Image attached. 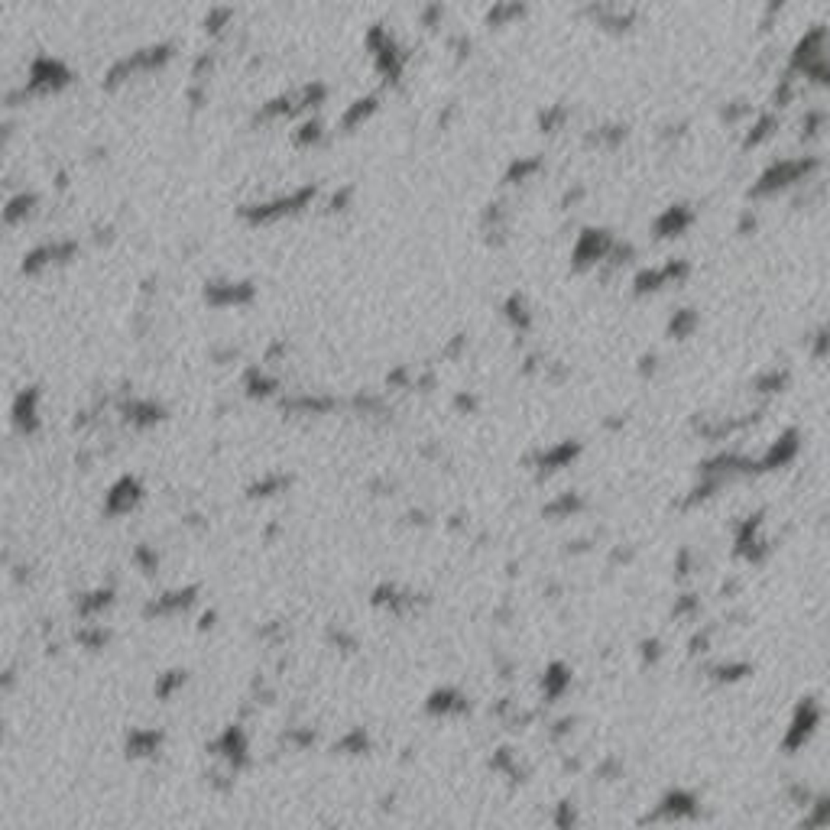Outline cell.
Wrapping results in <instances>:
<instances>
[{
  "label": "cell",
  "mask_w": 830,
  "mask_h": 830,
  "mask_svg": "<svg viewBox=\"0 0 830 830\" xmlns=\"http://www.w3.org/2000/svg\"><path fill=\"white\" fill-rule=\"evenodd\" d=\"M137 500H140V484L137 480H130V477H123L120 484L108 493V513L110 516L130 513V509L137 506Z\"/></svg>",
  "instance_id": "6da1fadb"
},
{
  "label": "cell",
  "mask_w": 830,
  "mask_h": 830,
  "mask_svg": "<svg viewBox=\"0 0 830 830\" xmlns=\"http://www.w3.org/2000/svg\"><path fill=\"white\" fill-rule=\"evenodd\" d=\"M13 419H16V425H20L23 431L36 428V392H23V396H20Z\"/></svg>",
  "instance_id": "7a4b0ae2"
},
{
  "label": "cell",
  "mask_w": 830,
  "mask_h": 830,
  "mask_svg": "<svg viewBox=\"0 0 830 830\" xmlns=\"http://www.w3.org/2000/svg\"><path fill=\"white\" fill-rule=\"evenodd\" d=\"M192 593H195V591L166 593V597L156 600L153 607H149V613H176V610H182V607H188V603H192Z\"/></svg>",
  "instance_id": "3957f363"
},
{
  "label": "cell",
  "mask_w": 830,
  "mask_h": 830,
  "mask_svg": "<svg viewBox=\"0 0 830 830\" xmlns=\"http://www.w3.org/2000/svg\"><path fill=\"white\" fill-rule=\"evenodd\" d=\"M221 749H224V756L227 759H244V753H246V743H244V733L237 730V727H231V730L224 733V739H221Z\"/></svg>",
  "instance_id": "277c9868"
},
{
  "label": "cell",
  "mask_w": 830,
  "mask_h": 830,
  "mask_svg": "<svg viewBox=\"0 0 830 830\" xmlns=\"http://www.w3.org/2000/svg\"><path fill=\"white\" fill-rule=\"evenodd\" d=\"M156 746H159V733H133L127 749H130V756H149L156 753Z\"/></svg>",
  "instance_id": "5b68a950"
},
{
  "label": "cell",
  "mask_w": 830,
  "mask_h": 830,
  "mask_svg": "<svg viewBox=\"0 0 830 830\" xmlns=\"http://www.w3.org/2000/svg\"><path fill=\"white\" fill-rule=\"evenodd\" d=\"M108 603H110V591H98V593H91V600H81L78 607H81V613H94V610L108 607Z\"/></svg>",
  "instance_id": "8992f818"
},
{
  "label": "cell",
  "mask_w": 830,
  "mask_h": 830,
  "mask_svg": "<svg viewBox=\"0 0 830 830\" xmlns=\"http://www.w3.org/2000/svg\"><path fill=\"white\" fill-rule=\"evenodd\" d=\"M182 681H185V671H169V678H162V684H159V698H169Z\"/></svg>",
  "instance_id": "52a82bcc"
}]
</instances>
